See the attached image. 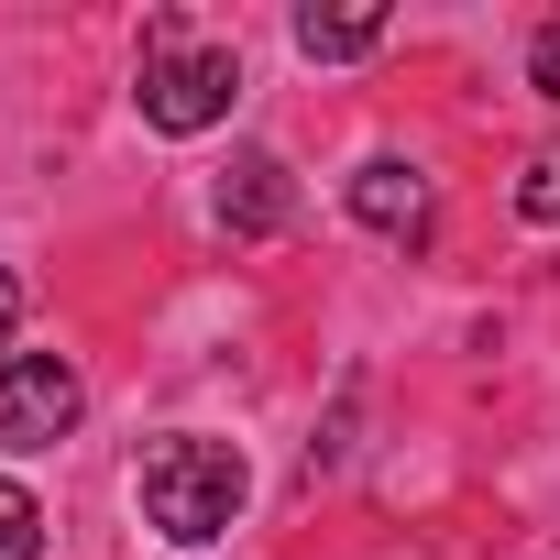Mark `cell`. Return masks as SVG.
<instances>
[{"instance_id":"6da1fadb","label":"cell","mask_w":560,"mask_h":560,"mask_svg":"<svg viewBox=\"0 0 560 560\" xmlns=\"http://www.w3.org/2000/svg\"><path fill=\"white\" fill-rule=\"evenodd\" d=\"M242 494H253V472H242L231 440H154V451H143V516H154L176 549L231 538V527H242Z\"/></svg>"},{"instance_id":"7a4b0ae2","label":"cell","mask_w":560,"mask_h":560,"mask_svg":"<svg viewBox=\"0 0 560 560\" xmlns=\"http://www.w3.org/2000/svg\"><path fill=\"white\" fill-rule=\"evenodd\" d=\"M231 100H242L231 45H187V23L154 12V23H143V121H154V132H209Z\"/></svg>"},{"instance_id":"3957f363","label":"cell","mask_w":560,"mask_h":560,"mask_svg":"<svg viewBox=\"0 0 560 560\" xmlns=\"http://www.w3.org/2000/svg\"><path fill=\"white\" fill-rule=\"evenodd\" d=\"M67 429H78V363L67 352H0V440L56 451Z\"/></svg>"},{"instance_id":"277c9868","label":"cell","mask_w":560,"mask_h":560,"mask_svg":"<svg viewBox=\"0 0 560 560\" xmlns=\"http://www.w3.org/2000/svg\"><path fill=\"white\" fill-rule=\"evenodd\" d=\"M287 209H298V187H287V165H275V154H242V165L220 176V220H231L242 242L287 231Z\"/></svg>"},{"instance_id":"5b68a950","label":"cell","mask_w":560,"mask_h":560,"mask_svg":"<svg viewBox=\"0 0 560 560\" xmlns=\"http://www.w3.org/2000/svg\"><path fill=\"white\" fill-rule=\"evenodd\" d=\"M352 209H363L374 231L418 242V231H429V176H407V165H363V176H352Z\"/></svg>"},{"instance_id":"8992f818","label":"cell","mask_w":560,"mask_h":560,"mask_svg":"<svg viewBox=\"0 0 560 560\" xmlns=\"http://www.w3.org/2000/svg\"><path fill=\"white\" fill-rule=\"evenodd\" d=\"M298 45H308V56H330V67H352V56H374V45H385V12H298Z\"/></svg>"},{"instance_id":"52a82bcc","label":"cell","mask_w":560,"mask_h":560,"mask_svg":"<svg viewBox=\"0 0 560 560\" xmlns=\"http://www.w3.org/2000/svg\"><path fill=\"white\" fill-rule=\"evenodd\" d=\"M0 560H45V505L23 483H0Z\"/></svg>"},{"instance_id":"ba28073f","label":"cell","mask_w":560,"mask_h":560,"mask_svg":"<svg viewBox=\"0 0 560 560\" xmlns=\"http://www.w3.org/2000/svg\"><path fill=\"white\" fill-rule=\"evenodd\" d=\"M516 209H527V220H549V231H560V154H538V165H527V176H516Z\"/></svg>"},{"instance_id":"9c48e42d","label":"cell","mask_w":560,"mask_h":560,"mask_svg":"<svg viewBox=\"0 0 560 560\" xmlns=\"http://www.w3.org/2000/svg\"><path fill=\"white\" fill-rule=\"evenodd\" d=\"M527 78H538V100H560V12L538 23V45H527Z\"/></svg>"},{"instance_id":"30bf717a","label":"cell","mask_w":560,"mask_h":560,"mask_svg":"<svg viewBox=\"0 0 560 560\" xmlns=\"http://www.w3.org/2000/svg\"><path fill=\"white\" fill-rule=\"evenodd\" d=\"M12 308H23V275H0V341H12Z\"/></svg>"}]
</instances>
